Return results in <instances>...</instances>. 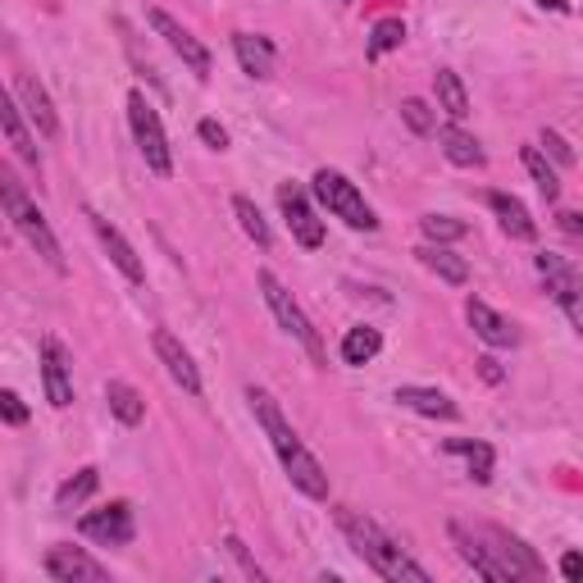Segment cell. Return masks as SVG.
Wrapping results in <instances>:
<instances>
[{"instance_id": "1", "label": "cell", "mask_w": 583, "mask_h": 583, "mask_svg": "<svg viewBox=\"0 0 583 583\" xmlns=\"http://www.w3.org/2000/svg\"><path fill=\"white\" fill-rule=\"evenodd\" d=\"M246 401H252V410H256V420H260V429H265V438H269V447H273V456H279V465H283V475L292 479V488L301 492V497H311V502H328V475H324V465L311 456V447L296 438V429L283 420V410H279V401H273L265 387H246Z\"/></svg>"}, {"instance_id": "2", "label": "cell", "mask_w": 583, "mask_h": 583, "mask_svg": "<svg viewBox=\"0 0 583 583\" xmlns=\"http://www.w3.org/2000/svg\"><path fill=\"white\" fill-rule=\"evenodd\" d=\"M333 520H338V529L347 534L351 551H355V557L365 561L378 579H387V583H429V570L415 565L406 551L397 547V538H387L365 511L338 506V511H333Z\"/></svg>"}, {"instance_id": "3", "label": "cell", "mask_w": 583, "mask_h": 583, "mask_svg": "<svg viewBox=\"0 0 583 583\" xmlns=\"http://www.w3.org/2000/svg\"><path fill=\"white\" fill-rule=\"evenodd\" d=\"M0 210L10 214V224L14 233L33 246V256L42 265H50L55 273H69V260L60 252V237H55V229L46 224V214L37 210V201L27 197V187L19 183V174L10 170V164H0Z\"/></svg>"}, {"instance_id": "4", "label": "cell", "mask_w": 583, "mask_h": 583, "mask_svg": "<svg viewBox=\"0 0 583 583\" xmlns=\"http://www.w3.org/2000/svg\"><path fill=\"white\" fill-rule=\"evenodd\" d=\"M256 288H260V296H265V305H269V315L279 319V328L288 333V338H296L305 351H311V360L315 365H328V355H324V342H319V333H315V324H311V315L301 311V301L283 288V279L273 269H260L256 273Z\"/></svg>"}, {"instance_id": "5", "label": "cell", "mask_w": 583, "mask_h": 583, "mask_svg": "<svg viewBox=\"0 0 583 583\" xmlns=\"http://www.w3.org/2000/svg\"><path fill=\"white\" fill-rule=\"evenodd\" d=\"M311 191H315V201L333 214V219H342L347 229H355V233H374L378 229V214H374V206L360 197V187L347 178V174H338V170H319L315 178H311Z\"/></svg>"}, {"instance_id": "6", "label": "cell", "mask_w": 583, "mask_h": 583, "mask_svg": "<svg viewBox=\"0 0 583 583\" xmlns=\"http://www.w3.org/2000/svg\"><path fill=\"white\" fill-rule=\"evenodd\" d=\"M128 128H132V142L142 151L147 170L155 178H170L174 174V151H170V137H164V124H160V109L147 101V92H128Z\"/></svg>"}, {"instance_id": "7", "label": "cell", "mask_w": 583, "mask_h": 583, "mask_svg": "<svg viewBox=\"0 0 583 583\" xmlns=\"http://www.w3.org/2000/svg\"><path fill=\"white\" fill-rule=\"evenodd\" d=\"M475 534L483 538V547L492 551V557L506 565L511 579H543V574H547V565L538 561V551H534V547H524L515 534L497 529V524H475Z\"/></svg>"}, {"instance_id": "8", "label": "cell", "mask_w": 583, "mask_h": 583, "mask_svg": "<svg viewBox=\"0 0 583 583\" xmlns=\"http://www.w3.org/2000/svg\"><path fill=\"white\" fill-rule=\"evenodd\" d=\"M82 219H88V224H92V233H96V242L105 246V256L109 260H115V269L124 273V279L128 283H137V288H142L147 283V269H142V256H137V246L115 229V224H109V219L101 214V210H92V206H82Z\"/></svg>"}, {"instance_id": "9", "label": "cell", "mask_w": 583, "mask_h": 583, "mask_svg": "<svg viewBox=\"0 0 583 583\" xmlns=\"http://www.w3.org/2000/svg\"><path fill=\"white\" fill-rule=\"evenodd\" d=\"M279 210H283L292 237L305 246V252H319V246H324V219H319V210L311 206V197H305L296 183L279 187Z\"/></svg>"}, {"instance_id": "10", "label": "cell", "mask_w": 583, "mask_h": 583, "mask_svg": "<svg viewBox=\"0 0 583 583\" xmlns=\"http://www.w3.org/2000/svg\"><path fill=\"white\" fill-rule=\"evenodd\" d=\"M147 23L155 27V37H164V46H170V50L178 55V60H183L191 73H197V78H210V65H214V60H210V50H206L197 37H191V33H187V27H183L174 14L151 10V14H147Z\"/></svg>"}, {"instance_id": "11", "label": "cell", "mask_w": 583, "mask_h": 583, "mask_svg": "<svg viewBox=\"0 0 583 583\" xmlns=\"http://www.w3.org/2000/svg\"><path fill=\"white\" fill-rule=\"evenodd\" d=\"M78 534L92 538L101 547H128L137 538V524H132V506L128 502H109L105 511H92L78 520Z\"/></svg>"}, {"instance_id": "12", "label": "cell", "mask_w": 583, "mask_h": 583, "mask_svg": "<svg viewBox=\"0 0 583 583\" xmlns=\"http://www.w3.org/2000/svg\"><path fill=\"white\" fill-rule=\"evenodd\" d=\"M534 265H538V273L547 279V296L561 305L570 328L579 333L583 328V315H579V273H574V265H565L561 256H551V252H543Z\"/></svg>"}, {"instance_id": "13", "label": "cell", "mask_w": 583, "mask_h": 583, "mask_svg": "<svg viewBox=\"0 0 583 583\" xmlns=\"http://www.w3.org/2000/svg\"><path fill=\"white\" fill-rule=\"evenodd\" d=\"M447 538H452V547H456V557H460L469 570H475L479 579H488V583H515V579L506 574V565L492 557V551L483 547V538H479L475 529H469V524L452 520V524H447Z\"/></svg>"}, {"instance_id": "14", "label": "cell", "mask_w": 583, "mask_h": 583, "mask_svg": "<svg viewBox=\"0 0 583 583\" xmlns=\"http://www.w3.org/2000/svg\"><path fill=\"white\" fill-rule=\"evenodd\" d=\"M151 342H155V355H160L164 374H170L187 397H201V370H197V360H191V351L174 338L170 328H155V333H151Z\"/></svg>"}, {"instance_id": "15", "label": "cell", "mask_w": 583, "mask_h": 583, "mask_svg": "<svg viewBox=\"0 0 583 583\" xmlns=\"http://www.w3.org/2000/svg\"><path fill=\"white\" fill-rule=\"evenodd\" d=\"M42 570L60 583H109V570L96 557H88L82 547H50Z\"/></svg>"}, {"instance_id": "16", "label": "cell", "mask_w": 583, "mask_h": 583, "mask_svg": "<svg viewBox=\"0 0 583 583\" xmlns=\"http://www.w3.org/2000/svg\"><path fill=\"white\" fill-rule=\"evenodd\" d=\"M0 132H5V142L14 147V155L27 164V170H42V151H37V132L27 128L19 101L5 92V82H0Z\"/></svg>"}, {"instance_id": "17", "label": "cell", "mask_w": 583, "mask_h": 583, "mask_svg": "<svg viewBox=\"0 0 583 583\" xmlns=\"http://www.w3.org/2000/svg\"><path fill=\"white\" fill-rule=\"evenodd\" d=\"M14 101H19V109H23L27 128H37L42 137H60V115H55V105H50L46 88H42V82H37L33 73H19V82H14Z\"/></svg>"}, {"instance_id": "18", "label": "cell", "mask_w": 583, "mask_h": 583, "mask_svg": "<svg viewBox=\"0 0 583 583\" xmlns=\"http://www.w3.org/2000/svg\"><path fill=\"white\" fill-rule=\"evenodd\" d=\"M42 387H46V401L55 410H69L73 406V370H69L65 347L55 342V338L42 342Z\"/></svg>"}, {"instance_id": "19", "label": "cell", "mask_w": 583, "mask_h": 583, "mask_svg": "<svg viewBox=\"0 0 583 583\" xmlns=\"http://www.w3.org/2000/svg\"><path fill=\"white\" fill-rule=\"evenodd\" d=\"M465 319H469V328H475V338H483L488 347H497V351L520 347V328H515L506 315H497L488 301L469 296V301H465Z\"/></svg>"}, {"instance_id": "20", "label": "cell", "mask_w": 583, "mask_h": 583, "mask_svg": "<svg viewBox=\"0 0 583 583\" xmlns=\"http://www.w3.org/2000/svg\"><path fill=\"white\" fill-rule=\"evenodd\" d=\"M488 206H492L497 224H502L506 237H515V242H534L538 237L534 214H529V206H524L520 197H511V191H488Z\"/></svg>"}, {"instance_id": "21", "label": "cell", "mask_w": 583, "mask_h": 583, "mask_svg": "<svg viewBox=\"0 0 583 583\" xmlns=\"http://www.w3.org/2000/svg\"><path fill=\"white\" fill-rule=\"evenodd\" d=\"M438 132V142H442V155H447L456 170H483V147H479V137L475 132H465L460 124H442L433 128Z\"/></svg>"}, {"instance_id": "22", "label": "cell", "mask_w": 583, "mask_h": 583, "mask_svg": "<svg viewBox=\"0 0 583 583\" xmlns=\"http://www.w3.org/2000/svg\"><path fill=\"white\" fill-rule=\"evenodd\" d=\"M397 401L415 415H429V420H456V401L447 393H438V387H420V383H401L397 387Z\"/></svg>"}, {"instance_id": "23", "label": "cell", "mask_w": 583, "mask_h": 583, "mask_svg": "<svg viewBox=\"0 0 583 583\" xmlns=\"http://www.w3.org/2000/svg\"><path fill=\"white\" fill-rule=\"evenodd\" d=\"M415 256H420V265H424L429 273H438V279L447 283V288H465V283H469V265H465V256L452 252V246H433V242H424Z\"/></svg>"}, {"instance_id": "24", "label": "cell", "mask_w": 583, "mask_h": 583, "mask_svg": "<svg viewBox=\"0 0 583 583\" xmlns=\"http://www.w3.org/2000/svg\"><path fill=\"white\" fill-rule=\"evenodd\" d=\"M233 55L246 78H269L273 73V42L256 33H233Z\"/></svg>"}, {"instance_id": "25", "label": "cell", "mask_w": 583, "mask_h": 583, "mask_svg": "<svg viewBox=\"0 0 583 583\" xmlns=\"http://www.w3.org/2000/svg\"><path fill=\"white\" fill-rule=\"evenodd\" d=\"M105 401H109V415H115L119 424H142L147 420V397L137 393L132 383H124V378H109L105 383Z\"/></svg>"}, {"instance_id": "26", "label": "cell", "mask_w": 583, "mask_h": 583, "mask_svg": "<svg viewBox=\"0 0 583 583\" xmlns=\"http://www.w3.org/2000/svg\"><path fill=\"white\" fill-rule=\"evenodd\" d=\"M433 96H438V109H442V115H447L452 124H460V119L469 115V92H465L460 73L438 69V73H433Z\"/></svg>"}, {"instance_id": "27", "label": "cell", "mask_w": 583, "mask_h": 583, "mask_svg": "<svg viewBox=\"0 0 583 583\" xmlns=\"http://www.w3.org/2000/svg\"><path fill=\"white\" fill-rule=\"evenodd\" d=\"M447 456H465L469 465V479L475 483H492V469H497V452L488 447V442H469V438H452L447 447H442Z\"/></svg>"}, {"instance_id": "28", "label": "cell", "mask_w": 583, "mask_h": 583, "mask_svg": "<svg viewBox=\"0 0 583 583\" xmlns=\"http://www.w3.org/2000/svg\"><path fill=\"white\" fill-rule=\"evenodd\" d=\"M378 351H383V333L378 328H370V324L347 328V338H342V365L360 370V365H370Z\"/></svg>"}, {"instance_id": "29", "label": "cell", "mask_w": 583, "mask_h": 583, "mask_svg": "<svg viewBox=\"0 0 583 583\" xmlns=\"http://www.w3.org/2000/svg\"><path fill=\"white\" fill-rule=\"evenodd\" d=\"M96 488H101V469H96V465L78 469L73 479H65L60 488H55V511H73V506H82Z\"/></svg>"}, {"instance_id": "30", "label": "cell", "mask_w": 583, "mask_h": 583, "mask_svg": "<svg viewBox=\"0 0 583 583\" xmlns=\"http://www.w3.org/2000/svg\"><path fill=\"white\" fill-rule=\"evenodd\" d=\"M520 160H524V170H529V178L538 183L543 201H547V206H551V201H561V178H557V170L547 164L543 147H524V151H520Z\"/></svg>"}, {"instance_id": "31", "label": "cell", "mask_w": 583, "mask_h": 583, "mask_svg": "<svg viewBox=\"0 0 583 583\" xmlns=\"http://www.w3.org/2000/svg\"><path fill=\"white\" fill-rule=\"evenodd\" d=\"M233 214H237V224H242V233L252 237L260 252H269L273 246V233H269V224H265V214H260V206L252 201V197H233Z\"/></svg>"}, {"instance_id": "32", "label": "cell", "mask_w": 583, "mask_h": 583, "mask_svg": "<svg viewBox=\"0 0 583 583\" xmlns=\"http://www.w3.org/2000/svg\"><path fill=\"white\" fill-rule=\"evenodd\" d=\"M420 233H424V242H433V246H447V242H460L469 229L460 224V219H452V214H424V219H420Z\"/></svg>"}, {"instance_id": "33", "label": "cell", "mask_w": 583, "mask_h": 583, "mask_svg": "<svg viewBox=\"0 0 583 583\" xmlns=\"http://www.w3.org/2000/svg\"><path fill=\"white\" fill-rule=\"evenodd\" d=\"M401 42H406V23L401 19H378L374 33H370V60H378V55H387V50H397Z\"/></svg>"}, {"instance_id": "34", "label": "cell", "mask_w": 583, "mask_h": 583, "mask_svg": "<svg viewBox=\"0 0 583 583\" xmlns=\"http://www.w3.org/2000/svg\"><path fill=\"white\" fill-rule=\"evenodd\" d=\"M401 124H406L415 137H429V132L438 128V115H433V109H429L420 96H406V101H401Z\"/></svg>"}, {"instance_id": "35", "label": "cell", "mask_w": 583, "mask_h": 583, "mask_svg": "<svg viewBox=\"0 0 583 583\" xmlns=\"http://www.w3.org/2000/svg\"><path fill=\"white\" fill-rule=\"evenodd\" d=\"M224 551H229V557L237 561V570H242L246 579H256V583H265V579H269V574L256 565V557H252V551H246V543H242L237 534H229V538H224Z\"/></svg>"}, {"instance_id": "36", "label": "cell", "mask_w": 583, "mask_h": 583, "mask_svg": "<svg viewBox=\"0 0 583 583\" xmlns=\"http://www.w3.org/2000/svg\"><path fill=\"white\" fill-rule=\"evenodd\" d=\"M0 420L14 424V429L27 424V406H23V397L14 393V387H0Z\"/></svg>"}, {"instance_id": "37", "label": "cell", "mask_w": 583, "mask_h": 583, "mask_svg": "<svg viewBox=\"0 0 583 583\" xmlns=\"http://www.w3.org/2000/svg\"><path fill=\"white\" fill-rule=\"evenodd\" d=\"M538 142L547 147V155H551V160H557V164H561V170H570V164H574V147L565 142V137H561L557 128H543V137H538Z\"/></svg>"}, {"instance_id": "38", "label": "cell", "mask_w": 583, "mask_h": 583, "mask_svg": "<svg viewBox=\"0 0 583 583\" xmlns=\"http://www.w3.org/2000/svg\"><path fill=\"white\" fill-rule=\"evenodd\" d=\"M197 137H201L210 151H229V128L219 124V119H201V124H197Z\"/></svg>"}, {"instance_id": "39", "label": "cell", "mask_w": 583, "mask_h": 583, "mask_svg": "<svg viewBox=\"0 0 583 583\" xmlns=\"http://www.w3.org/2000/svg\"><path fill=\"white\" fill-rule=\"evenodd\" d=\"M479 374H483L488 383H502V378H506L502 365H497V355H479Z\"/></svg>"}, {"instance_id": "40", "label": "cell", "mask_w": 583, "mask_h": 583, "mask_svg": "<svg viewBox=\"0 0 583 583\" xmlns=\"http://www.w3.org/2000/svg\"><path fill=\"white\" fill-rule=\"evenodd\" d=\"M579 570H583L579 551H565V557H561V574H565V579H579Z\"/></svg>"}, {"instance_id": "41", "label": "cell", "mask_w": 583, "mask_h": 583, "mask_svg": "<svg viewBox=\"0 0 583 583\" xmlns=\"http://www.w3.org/2000/svg\"><path fill=\"white\" fill-rule=\"evenodd\" d=\"M561 229H565L570 237H579V233H583V224H579V214H574V210H565V214H561Z\"/></svg>"}, {"instance_id": "42", "label": "cell", "mask_w": 583, "mask_h": 583, "mask_svg": "<svg viewBox=\"0 0 583 583\" xmlns=\"http://www.w3.org/2000/svg\"><path fill=\"white\" fill-rule=\"evenodd\" d=\"M543 10H551V14H570V0H538Z\"/></svg>"}]
</instances>
